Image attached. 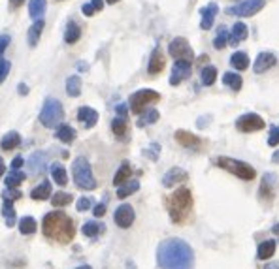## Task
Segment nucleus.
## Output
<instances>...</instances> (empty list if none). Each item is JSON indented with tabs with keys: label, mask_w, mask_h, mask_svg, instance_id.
<instances>
[{
	"label": "nucleus",
	"mask_w": 279,
	"mask_h": 269,
	"mask_svg": "<svg viewBox=\"0 0 279 269\" xmlns=\"http://www.w3.org/2000/svg\"><path fill=\"white\" fill-rule=\"evenodd\" d=\"M268 145H270V147H277V145H279V128H277V126H273V128L270 130Z\"/></svg>",
	"instance_id": "obj_46"
},
{
	"label": "nucleus",
	"mask_w": 279,
	"mask_h": 269,
	"mask_svg": "<svg viewBox=\"0 0 279 269\" xmlns=\"http://www.w3.org/2000/svg\"><path fill=\"white\" fill-rule=\"evenodd\" d=\"M44 12H46V0H31V4H29V14H31L32 19L38 21L40 17L44 16Z\"/></svg>",
	"instance_id": "obj_37"
},
{
	"label": "nucleus",
	"mask_w": 279,
	"mask_h": 269,
	"mask_svg": "<svg viewBox=\"0 0 279 269\" xmlns=\"http://www.w3.org/2000/svg\"><path fill=\"white\" fill-rule=\"evenodd\" d=\"M247 27L243 23H234L232 31H230V34H228V44H232V46H238L240 42H243V40L247 38Z\"/></svg>",
	"instance_id": "obj_21"
},
{
	"label": "nucleus",
	"mask_w": 279,
	"mask_h": 269,
	"mask_svg": "<svg viewBox=\"0 0 279 269\" xmlns=\"http://www.w3.org/2000/svg\"><path fill=\"white\" fill-rule=\"evenodd\" d=\"M94 216H104L106 215V203H96L93 209Z\"/></svg>",
	"instance_id": "obj_50"
},
{
	"label": "nucleus",
	"mask_w": 279,
	"mask_h": 269,
	"mask_svg": "<svg viewBox=\"0 0 279 269\" xmlns=\"http://www.w3.org/2000/svg\"><path fill=\"white\" fill-rule=\"evenodd\" d=\"M42 31H44V21L38 19V21H34V25L31 27V31H29V46H36L38 44L40 36H42Z\"/></svg>",
	"instance_id": "obj_35"
},
{
	"label": "nucleus",
	"mask_w": 279,
	"mask_h": 269,
	"mask_svg": "<svg viewBox=\"0 0 279 269\" xmlns=\"http://www.w3.org/2000/svg\"><path fill=\"white\" fill-rule=\"evenodd\" d=\"M81 38V29H79V25L76 21H70L66 25V31H64V42L66 44H76L78 40Z\"/></svg>",
	"instance_id": "obj_26"
},
{
	"label": "nucleus",
	"mask_w": 279,
	"mask_h": 269,
	"mask_svg": "<svg viewBox=\"0 0 279 269\" xmlns=\"http://www.w3.org/2000/svg\"><path fill=\"white\" fill-rule=\"evenodd\" d=\"M10 42H12V38H10L8 34H2V36H0V57H2V55H4V51L8 49Z\"/></svg>",
	"instance_id": "obj_49"
},
{
	"label": "nucleus",
	"mask_w": 279,
	"mask_h": 269,
	"mask_svg": "<svg viewBox=\"0 0 279 269\" xmlns=\"http://www.w3.org/2000/svg\"><path fill=\"white\" fill-rule=\"evenodd\" d=\"M223 83L228 87V89H232L234 93H238L241 91V87H243V79H241L240 74H236V72H226L225 76H223Z\"/></svg>",
	"instance_id": "obj_24"
},
{
	"label": "nucleus",
	"mask_w": 279,
	"mask_h": 269,
	"mask_svg": "<svg viewBox=\"0 0 279 269\" xmlns=\"http://www.w3.org/2000/svg\"><path fill=\"white\" fill-rule=\"evenodd\" d=\"M230 66H232L234 70H238V72L247 70L249 68L247 53H243V51H236V53H232V57H230Z\"/></svg>",
	"instance_id": "obj_25"
},
{
	"label": "nucleus",
	"mask_w": 279,
	"mask_h": 269,
	"mask_svg": "<svg viewBox=\"0 0 279 269\" xmlns=\"http://www.w3.org/2000/svg\"><path fill=\"white\" fill-rule=\"evenodd\" d=\"M138 190H140L138 181H126L124 185L117 186V198H119V200H124V198H128V196H132V194L138 192Z\"/></svg>",
	"instance_id": "obj_27"
},
{
	"label": "nucleus",
	"mask_w": 279,
	"mask_h": 269,
	"mask_svg": "<svg viewBox=\"0 0 279 269\" xmlns=\"http://www.w3.org/2000/svg\"><path fill=\"white\" fill-rule=\"evenodd\" d=\"M81 12H83V14H85L87 17H91V16H94V14H96V10L93 8V4H91V2H89V4H83V8H81Z\"/></svg>",
	"instance_id": "obj_51"
},
{
	"label": "nucleus",
	"mask_w": 279,
	"mask_h": 269,
	"mask_svg": "<svg viewBox=\"0 0 279 269\" xmlns=\"http://www.w3.org/2000/svg\"><path fill=\"white\" fill-rule=\"evenodd\" d=\"M157 261L161 269H193L194 250L183 239L170 237L157 248Z\"/></svg>",
	"instance_id": "obj_1"
},
{
	"label": "nucleus",
	"mask_w": 279,
	"mask_h": 269,
	"mask_svg": "<svg viewBox=\"0 0 279 269\" xmlns=\"http://www.w3.org/2000/svg\"><path fill=\"white\" fill-rule=\"evenodd\" d=\"M46 160H47L46 153H42V151L32 153L31 158H29V169H31V175H40V173L46 169Z\"/></svg>",
	"instance_id": "obj_20"
},
{
	"label": "nucleus",
	"mask_w": 279,
	"mask_h": 269,
	"mask_svg": "<svg viewBox=\"0 0 279 269\" xmlns=\"http://www.w3.org/2000/svg\"><path fill=\"white\" fill-rule=\"evenodd\" d=\"M273 231H275V233H279V224H275V226H273Z\"/></svg>",
	"instance_id": "obj_61"
},
{
	"label": "nucleus",
	"mask_w": 279,
	"mask_h": 269,
	"mask_svg": "<svg viewBox=\"0 0 279 269\" xmlns=\"http://www.w3.org/2000/svg\"><path fill=\"white\" fill-rule=\"evenodd\" d=\"M130 175H132L130 164H128V162H123V164L119 166V169H117L115 177H113V185H115V186L124 185L126 181H130Z\"/></svg>",
	"instance_id": "obj_23"
},
{
	"label": "nucleus",
	"mask_w": 279,
	"mask_h": 269,
	"mask_svg": "<svg viewBox=\"0 0 279 269\" xmlns=\"http://www.w3.org/2000/svg\"><path fill=\"white\" fill-rule=\"evenodd\" d=\"M159 151H161V145H157V143H153V145L149 147L148 151H146V154H148L151 160H157L159 158Z\"/></svg>",
	"instance_id": "obj_48"
},
{
	"label": "nucleus",
	"mask_w": 279,
	"mask_h": 269,
	"mask_svg": "<svg viewBox=\"0 0 279 269\" xmlns=\"http://www.w3.org/2000/svg\"><path fill=\"white\" fill-rule=\"evenodd\" d=\"M31 196L34 200H46V198H49V196H51V183H49V181L40 183V185L31 192Z\"/></svg>",
	"instance_id": "obj_33"
},
{
	"label": "nucleus",
	"mask_w": 279,
	"mask_h": 269,
	"mask_svg": "<svg viewBox=\"0 0 279 269\" xmlns=\"http://www.w3.org/2000/svg\"><path fill=\"white\" fill-rule=\"evenodd\" d=\"M221 169H225L228 173H232V175L240 177L243 181H253L256 177V171L253 166H249L247 162H241V160H236V158H230V156H219L217 160H215Z\"/></svg>",
	"instance_id": "obj_5"
},
{
	"label": "nucleus",
	"mask_w": 279,
	"mask_h": 269,
	"mask_svg": "<svg viewBox=\"0 0 279 269\" xmlns=\"http://www.w3.org/2000/svg\"><path fill=\"white\" fill-rule=\"evenodd\" d=\"M226 44H228V31H226V27H219L217 36L213 40V47L215 49H225Z\"/></svg>",
	"instance_id": "obj_42"
},
{
	"label": "nucleus",
	"mask_w": 279,
	"mask_h": 269,
	"mask_svg": "<svg viewBox=\"0 0 279 269\" xmlns=\"http://www.w3.org/2000/svg\"><path fill=\"white\" fill-rule=\"evenodd\" d=\"M161 100V94L157 93V91H151V89H142V91H136V93L130 96V100H128V106H130V111L132 113H138L142 115L148 106L151 104H155V102Z\"/></svg>",
	"instance_id": "obj_7"
},
{
	"label": "nucleus",
	"mask_w": 279,
	"mask_h": 269,
	"mask_svg": "<svg viewBox=\"0 0 279 269\" xmlns=\"http://www.w3.org/2000/svg\"><path fill=\"white\" fill-rule=\"evenodd\" d=\"M4 171H6V166H4V160L0 158V177L4 175Z\"/></svg>",
	"instance_id": "obj_58"
},
{
	"label": "nucleus",
	"mask_w": 279,
	"mask_h": 269,
	"mask_svg": "<svg viewBox=\"0 0 279 269\" xmlns=\"http://www.w3.org/2000/svg\"><path fill=\"white\" fill-rule=\"evenodd\" d=\"M76 207H78V211H89L91 209V198H79Z\"/></svg>",
	"instance_id": "obj_47"
},
{
	"label": "nucleus",
	"mask_w": 279,
	"mask_h": 269,
	"mask_svg": "<svg viewBox=\"0 0 279 269\" xmlns=\"http://www.w3.org/2000/svg\"><path fill=\"white\" fill-rule=\"evenodd\" d=\"M113 218H115V224L119 226V228L126 230V228H130L132 222H134L136 213H134L132 205H128V203H123V205H119V207L115 209V215H113Z\"/></svg>",
	"instance_id": "obj_12"
},
{
	"label": "nucleus",
	"mask_w": 279,
	"mask_h": 269,
	"mask_svg": "<svg viewBox=\"0 0 279 269\" xmlns=\"http://www.w3.org/2000/svg\"><path fill=\"white\" fill-rule=\"evenodd\" d=\"M51 175H53V181L59 186H64L68 183V173H66L64 166H61V164H53L51 166Z\"/></svg>",
	"instance_id": "obj_31"
},
{
	"label": "nucleus",
	"mask_w": 279,
	"mask_h": 269,
	"mask_svg": "<svg viewBox=\"0 0 279 269\" xmlns=\"http://www.w3.org/2000/svg\"><path fill=\"white\" fill-rule=\"evenodd\" d=\"M115 109H117V115L124 117V119H126V106H124V104H119Z\"/></svg>",
	"instance_id": "obj_53"
},
{
	"label": "nucleus",
	"mask_w": 279,
	"mask_h": 269,
	"mask_svg": "<svg viewBox=\"0 0 279 269\" xmlns=\"http://www.w3.org/2000/svg\"><path fill=\"white\" fill-rule=\"evenodd\" d=\"M202 19H200V27L202 31H209L211 27H213V21H215V16L219 14V6L215 2H211L208 4L206 8H202Z\"/></svg>",
	"instance_id": "obj_17"
},
{
	"label": "nucleus",
	"mask_w": 279,
	"mask_h": 269,
	"mask_svg": "<svg viewBox=\"0 0 279 269\" xmlns=\"http://www.w3.org/2000/svg\"><path fill=\"white\" fill-rule=\"evenodd\" d=\"M2 196H4V200L16 201V200H19V198H21V192H19V190H17V188H6V190H4V194H2Z\"/></svg>",
	"instance_id": "obj_45"
},
{
	"label": "nucleus",
	"mask_w": 279,
	"mask_h": 269,
	"mask_svg": "<svg viewBox=\"0 0 279 269\" xmlns=\"http://www.w3.org/2000/svg\"><path fill=\"white\" fill-rule=\"evenodd\" d=\"M176 141H178L179 145L187 147V149H198L202 143L198 136H194L193 132H187V130L176 132Z\"/></svg>",
	"instance_id": "obj_18"
},
{
	"label": "nucleus",
	"mask_w": 279,
	"mask_h": 269,
	"mask_svg": "<svg viewBox=\"0 0 279 269\" xmlns=\"http://www.w3.org/2000/svg\"><path fill=\"white\" fill-rule=\"evenodd\" d=\"M2 215H4V218H6L8 226H14V222H16V209H14V201L4 200V205H2Z\"/></svg>",
	"instance_id": "obj_40"
},
{
	"label": "nucleus",
	"mask_w": 279,
	"mask_h": 269,
	"mask_svg": "<svg viewBox=\"0 0 279 269\" xmlns=\"http://www.w3.org/2000/svg\"><path fill=\"white\" fill-rule=\"evenodd\" d=\"M21 166H23V158H21V156H16V158L12 160V169H21Z\"/></svg>",
	"instance_id": "obj_52"
},
{
	"label": "nucleus",
	"mask_w": 279,
	"mask_h": 269,
	"mask_svg": "<svg viewBox=\"0 0 279 269\" xmlns=\"http://www.w3.org/2000/svg\"><path fill=\"white\" fill-rule=\"evenodd\" d=\"M19 94H29V87H27V85L25 83H19Z\"/></svg>",
	"instance_id": "obj_55"
},
{
	"label": "nucleus",
	"mask_w": 279,
	"mask_h": 269,
	"mask_svg": "<svg viewBox=\"0 0 279 269\" xmlns=\"http://www.w3.org/2000/svg\"><path fill=\"white\" fill-rule=\"evenodd\" d=\"M76 269H93L91 265H79V267H76Z\"/></svg>",
	"instance_id": "obj_60"
},
{
	"label": "nucleus",
	"mask_w": 279,
	"mask_h": 269,
	"mask_svg": "<svg viewBox=\"0 0 279 269\" xmlns=\"http://www.w3.org/2000/svg\"><path fill=\"white\" fill-rule=\"evenodd\" d=\"M275 188H277V177L275 173H264L260 188H258V196L264 201H271L275 196Z\"/></svg>",
	"instance_id": "obj_11"
},
{
	"label": "nucleus",
	"mask_w": 279,
	"mask_h": 269,
	"mask_svg": "<svg viewBox=\"0 0 279 269\" xmlns=\"http://www.w3.org/2000/svg\"><path fill=\"white\" fill-rule=\"evenodd\" d=\"M187 179H189V173H187L185 169L172 168V169H168V171L164 173L163 185L166 186V188H172L174 185H179V183H183V181H187Z\"/></svg>",
	"instance_id": "obj_15"
},
{
	"label": "nucleus",
	"mask_w": 279,
	"mask_h": 269,
	"mask_svg": "<svg viewBox=\"0 0 279 269\" xmlns=\"http://www.w3.org/2000/svg\"><path fill=\"white\" fill-rule=\"evenodd\" d=\"M273 254H275V241L273 239H266L256 248V258L258 260H270Z\"/></svg>",
	"instance_id": "obj_22"
},
{
	"label": "nucleus",
	"mask_w": 279,
	"mask_h": 269,
	"mask_svg": "<svg viewBox=\"0 0 279 269\" xmlns=\"http://www.w3.org/2000/svg\"><path fill=\"white\" fill-rule=\"evenodd\" d=\"M42 231L44 235L59 243H70L74 235H76V226L72 222L66 213L62 211H53V213H47L44 216V222H42Z\"/></svg>",
	"instance_id": "obj_2"
},
{
	"label": "nucleus",
	"mask_w": 279,
	"mask_h": 269,
	"mask_svg": "<svg viewBox=\"0 0 279 269\" xmlns=\"http://www.w3.org/2000/svg\"><path fill=\"white\" fill-rule=\"evenodd\" d=\"M78 121H81V124L85 126V128H93L94 124L98 123V111L93 108H83L78 109Z\"/></svg>",
	"instance_id": "obj_19"
},
{
	"label": "nucleus",
	"mask_w": 279,
	"mask_h": 269,
	"mask_svg": "<svg viewBox=\"0 0 279 269\" xmlns=\"http://www.w3.org/2000/svg\"><path fill=\"white\" fill-rule=\"evenodd\" d=\"M164 64H166V59H164V53L161 51V47H155L153 53H151V59H149V66L148 72L149 76H157L164 70Z\"/></svg>",
	"instance_id": "obj_16"
},
{
	"label": "nucleus",
	"mask_w": 279,
	"mask_h": 269,
	"mask_svg": "<svg viewBox=\"0 0 279 269\" xmlns=\"http://www.w3.org/2000/svg\"><path fill=\"white\" fill-rule=\"evenodd\" d=\"M266 6V0H243L241 4L234 6V8L228 10L230 16H238V17H253L256 16L260 10Z\"/></svg>",
	"instance_id": "obj_10"
},
{
	"label": "nucleus",
	"mask_w": 279,
	"mask_h": 269,
	"mask_svg": "<svg viewBox=\"0 0 279 269\" xmlns=\"http://www.w3.org/2000/svg\"><path fill=\"white\" fill-rule=\"evenodd\" d=\"M19 231L23 233V235H31L36 231V218L34 216H23L21 220H19Z\"/></svg>",
	"instance_id": "obj_36"
},
{
	"label": "nucleus",
	"mask_w": 279,
	"mask_h": 269,
	"mask_svg": "<svg viewBox=\"0 0 279 269\" xmlns=\"http://www.w3.org/2000/svg\"><path fill=\"white\" fill-rule=\"evenodd\" d=\"M111 130H113L117 138H123L126 134V119L124 117H115L113 123H111Z\"/></svg>",
	"instance_id": "obj_43"
},
{
	"label": "nucleus",
	"mask_w": 279,
	"mask_h": 269,
	"mask_svg": "<svg viewBox=\"0 0 279 269\" xmlns=\"http://www.w3.org/2000/svg\"><path fill=\"white\" fill-rule=\"evenodd\" d=\"M10 68H12L10 61H6V59L0 57V83L6 81V77H8V74H10Z\"/></svg>",
	"instance_id": "obj_44"
},
{
	"label": "nucleus",
	"mask_w": 279,
	"mask_h": 269,
	"mask_svg": "<svg viewBox=\"0 0 279 269\" xmlns=\"http://www.w3.org/2000/svg\"><path fill=\"white\" fill-rule=\"evenodd\" d=\"M19 143H21V136H19L17 132H8V134L2 138V141H0V147H2L4 151H14Z\"/></svg>",
	"instance_id": "obj_28"
},
{
	"label": "nucleus",
	"mask_w": 279,
	"mask_h": 269,
	"mask_svg": "<svg viewBox=\"0 0 279 269\" xmlns=\"http://www.w3.org/2000/svg\"><path fill=\"white\" fill-rule=\"evenodd\" d=\"M81 231H83L85 237H96V235H100L102 231H104V224L96 222V220H89V222L83 224Z\"/></svg>",
	"instance_id": "obj_32"
},
{
	"label": "nucleus",
	"mask_w": 279,
	"mask_h": 269,
	"mask_svg": "<svg viewBox=\"0 0 279 269\" xmlns=\"http://www.w3.org/2000/svg\"><path fill=\"white\" fill-rule=\"evenodd\" d=\"M72 175H74V181H76V185L79 188H83V190H94L96 188V179H94L91 164H89L85 156H78L74 160V164H72Z\"/></svg>",
	"instance_id": "obj_4"
},
{
	"label": "nucleus",
	"mask_w": 279,
	"mask_h": 269,
	"mask_svg": "<svg viewBox=\"0 0 279 269\" xmlns=\"http://www.w3.org/2000/svg\"><path fill=\"white\" fill-rule=\"evenodd\" d=\"M57 139H61L62 143H72L74 139H76V130L68 126V124H61L59 128H57Z\"/></svg>",
	"instance_id": "obj_29"
},
{
	"label": "nucleus",
	"mask_w": 279,
	"mask_h": 269,
	"mask_svg": "<svg viewBox=\"0 0 279 269\" xmlns=\"http://www.w3.org/2000/svg\"><path fill=\"white\" fill-rule=\"evenodd\" d=\"M159 111L157 109H146L138 121V126H148V124H155L159 121Z\"/></svg>",
	"instance_id": "obj_39"
},
{
	"label": "nucleus",
	"mask_w": 279,
	"mask_h": 269,
	"mask_svg": "<svg viewBox=\"0 0 279 269\" xmlns=\"http://www.w3.org/2000/svg\"><path fill=\"white\" fill-rule=\"evenodd\" d=\"M266 123H264V119L260 115H256V113H245V115L238 117V121H236V128L243 134H251V132H258L262 130Z\"/></svg>",
	"instance_id": "obj_9"
},
{
	"label": "nucleus",
	"mask_w": 279,
	"mask_h": 269,
	"mask_svg": "<svg viewBox=\"0 0 279 269\" xmlns=\"http://www.w3.org/2000/svg\"><path fill=\"white\" fill-rule=\"evenodd\" d=\"M168 53L176 59V61H187V62H193L194 53H193V47L191 44L187 42L185 38H174L168 46Z\"/></svg>",
	"instance_id": "obj_8"
},
{
	"label": "nucleus",
	"mask_w": 279,
	"mask_h": 269,
	"mask_svg": "<svg viewBox=\"0 0 279 269\" xmlns=\"http://www.w3.org/2000/svg\"><path fill=\"white\" fill-rule=\"evenodd\" d=\"M25 179H27V175H25L21 169H12L8 175H6V181H4V183H6L8 188H17Z\"/></svg>",
	"instance_id": "obj_30"
},
{
	"label": "nucleus",
	"mask_w": 279,
	"mask_h": 269,
	"mask_svg": "<svg viewBox=\"0 0 279 269\" xmlns=\"http://www.w3.org/2000/svg\"><path fill=\"white\" fill-rule=\"evenodd\" d=\"M91 4H93V8L96 10V12H100V10L104 8V0H91Z\"/></svg>",
	"instance_id": "obj_54"
},
{
	"label": "nucleus",
	"mask_w": 279,
	"mask_h": 269,
	"mask_svg": "<svg viewBox=\"0 0 279 269\" xmlns=\"http://www.w3.org/2000/svg\"><path fill=\"white\" fill-rule=\"evenodd\" d=\"M271 162H273V164H279V151H275V153H273V156H271Z\"/></svg>",
	"instance_id": "obj_57"
},
{
	"label": "nucleus",
	"mask_w": 279,
	"mask_h": 269,
	"mask_svg": "<svg viewBox=\"0 0 279 269\" xmlns=\"http://www.w3.org/2000/svg\"><path fill=\"white\" fill-rule=\"evenodd\" d=\"M51 203H53V207H66L72 203V196L68 192H57L51 196Z\"/></svg>",
	"instance_id": "obj_41"
},
{
	"label": "nucleus",
	"mask_w": 279,
	"mask_h": 269,
	"mask_svg": "<svg viewBox=\"0 0 279 269\" xmlns=\"http://www.w3.org/2000/svg\"><path fill=\"white\" fill-rule=\"evenodd\" d=\"M191 207H193V194L187 186H179L168 200V213H170L172 222H185L191 213Z\"/></svg>",
	"instance_id": "obj_3"
},
{
	"label": "nucleus",
	"mask_w": 279,
	"mask_h": 269,
	"mask_svg": "<svg viewBox=\"0 0 279 269\" xmlns=\"http://www.w3.org/2000/svg\"><path fill=\"white\" fill-rule=\"evenodd\" d=\"M275 64H277V57L270 53V51H264V53H258V57L253 62V72L255 74H264L270 68H273Z\"/></svg>",
	"instance_id": "obj_13"
},
{
	"label": "nucleus",
	"mask_w": 279,
	"mask_h": 269,
	"mask_svg": "<svg viewBox=\"0 0 279 269\" xmlns=\"http://www.w3.org/2000/svg\"><path fill=\"white\" fill-rule=\"evenodd\" d=\"M64 117V111H62V104L55 98H47L44 102V108L40 111V123L44 124L46 128H55L59 126Z\"/></svg>",
	"instance_id": "obj_6"
},
{
	"label": "nucleus",
	"mask_w": 279,
	"mask_h": 269,
	"mask_svg": "<svg viewBox=\"0 0 279 269\" xmlns=\"http://www.w3.org/2000/svg\"><path fill=\"white\" fill-rule=\"evenodd\" d=\"M264 269H279V261H270L264 265Z\"/></svg>",
	"instance_id": "obj_56"
},
{
	"label": "nucleus",
	"mask_w": 279,
	"mask_h": 269,
	"mask_svg": "<svg viewBox=\"0 0 279 269\" xmlns=\"http://www.w3.org/2000/svg\"><path fill=\"white\" fill-rule=\"evenodd\" d=\"M191 62L187 61H176L174 62V68H172V76H170V85H179L181 81L189 79L191 76Z\"/></svg>",
	"instance_id": "obj_14"
},
{
	"label": "nucleus",
	"mask_w": 279,
	"mask_h": 269,
	"mask_svg": "<svg viewBox=\"0 0 279 269\" xmlns=\"http://www.w3.org/2000/svg\"><path fill=\"white\" fill-rule=\"evenodd\" d=\"M66 93H68V96H79L81 94V77L79 76L68 77V81H66Z\"/></svg>",
	"instance_id": "obj_38"
},
{
	"label": "nucleus",
	"mask_w": 279,
	"mask_h": 269,
	"mask_svg": "<svg viewBox=\"0 0 279 269\" xmlns=\"http://www.w3.org/2000/svg\"><path fill=\"white\" fill-rule=\"evenodd\" d=\"M108 4H115V2H119V0H106Z\"/></svg>",
	"instance_id": "obj_62"
},
{
	"label": "nucleus",
	"mask_w": 279,
	"mask_h": 269,
	"mask_svg": "<svg viewBox=\"0 0 279 269\" xmlns=\"http://www.w3.org/2000/svg\"><path fill=\"white\" fill-rule=\"evenodd\" d=\"M23 2H25V0H14V4H16V6H21Z\"/></svg>",
	"instance_id": "obj_59"
},
{
	"label": "nucleus",
	"mask_w": 279,
	"mask_h": 269,
	"mask_svg": "<svg viewBox=\"0 0 279 269\" xmlns=\"http://www.w3.org/2000/svg\"><path fill=\"white\" fill-rule=\"evenodd\" d=\"M200 79H202V85L211 87V85L217 81V70H215V66H206V68H202Z\"/></svg>",
	"instance_id": "obj_34"
}]
</instances>
